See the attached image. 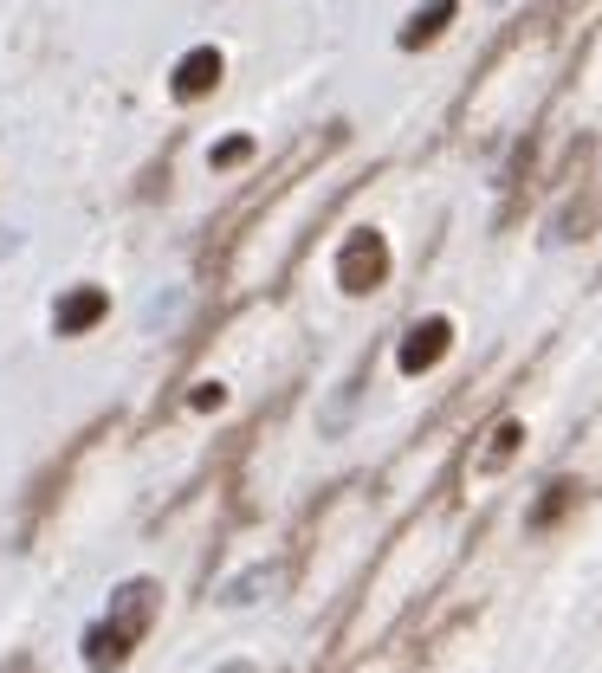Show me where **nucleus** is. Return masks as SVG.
<instances>
[{"label": "nucleus", "mask_w": 602, "mask_h": 673, "mask_svg": "<svg viewBox=\"0 0 602 673\" xmlns=\"http://www.w3.org/2000/svg\"><path fill=\"white\" fill-rule=\"evenodd\" d=\"M149 622H156V583H123L117 602H111V615L85 635V661L98 673L123 667V661H130V648L149 635Z\"/></svg>", "instance_id": "f257e3e1"}, {"label": "nucleus", "mask_w": 602, "mask_h": 673, "mask_svg": "<svg viewBox=\"0 0 602 673\" xmlns=\"http://www.w3.org/2000/svg\"><path fill=\"white\" fill-rule=\"evenodd\" d=\"M337 279H344V292H376V285L389 279V246H382L376 227L350 233V246L337 253Z\"/></svg>", "instance_id": "f03ea898"}, {"label": "nucleus", "mask_w": 602, "mask_h": 673, "mask_svg": "<svg viewBox=\"0 0 602 673\" xmlns=\"http://www.w3.org/2000/svg\"><path fill=\"white\" fill-rule=\"evenodd\" d=\"M447 337H454V324L447 318H421L415 331L402 337V356H395V363H402V376H421V369H434L447 356Z\"/></svg>", "instance_id": "7ed1b4c3"}, {"label": "nucleus", "mask_w": 602, "mask_h": 673, "mask_svg": "<svg viewBox=\"0 0 602 673\" xmlns=\"http://www.w3.org/2000/svg\"><path fill=\"white\" fill-rule=\"evenodd\" d=\"M104 311H111V298L98 292V285H78V292H65L59 298V337H78V331H91V324H104Z\"/></svg>", "instance_id": "20e7f679"}, {"label": "nucleus", "mask_w": 602, "mask_h": 673, "mask_svg": "<svg viewBox=\"0 0 602 673\" xmlns=\"http://www.w3.org/2000/svg\"><path fill=\"white\" fill-rule=\"evenodd\" d=\"M221 85V52L214 46H195L182 65H175V98H201V91Z\"/></svg>", "instance_id": "39448f33"}, {"label": "nucleus", "mask_w": 602, "mask_h": 673, "mask_svg": "<svg viewBox=\"0 0 602 673\" xmlns=\"http://www.w3.org/2000/svg\"><path fill=\"white\" fill-rule=\"evenodd\" d=\"M454 13H460V0H428V7H421L415 20L402 26V46L415 52V46H428V39H441V26L454 20Z\"/></svg>", "instance_id": "423d86ee"}, {"label": "nucleus", "mask_w": 602, "mask_h": 673, "mask_svg": "<svg viewBox=\"0 0 602 673\" xmlns=\"http://www.w3.org/2000/svg\"><path fill=\"white\" fill-rule=\"evenodd\" d=\"M518 441H525V428H518V421H499V428H492V447H486V460H480V473H499V466L518 453Z\"/></svg>", "instance_id": "0eeeda50"}, {"label": "nucleus", "mask_w": 602, "mask_h": 673, "mask_svg": "<svg viewBox=\"0 0 602 673\" xmlns=\"http://www.w3.org/2000/svg\"><path fill=\"white\" fill-rule=\"evenodd\" d=\"M246 156H253V136H227L208 162H214V169H234V162H246Z\"/></svg>", "instance_id": "6e6552de"}, {"label": "nucleus", "mask_w": 602, "mask_h": 673, "mask_svg": "<svg viewBox=\"0 0 602 673\" xmlns=\"http://www.w3.org/2000/svg\"><path fill=\"white\" fill-rule=\"evenodd\" d=\"M570 492H577V486H551V492H544V505H538V512H531V525L544 531V525H551V518H557V512H564V505H570Z\"/></svg>", "instance_id": "1a4fd4ad"}, {"label": "nucleus", "mask_w": 602, "mask_h": 673, "mask_svg": "<svg viewBox=\"0 0 602 673\" xmlns=\"http://www.w3.org/2000/svg\"><path fill=\"white\" fill-rule=\"evenodd\" d=\"M227 673H253V667H227Z\"/></svg>", "instance_id": "9d476101"}]
</instances>
